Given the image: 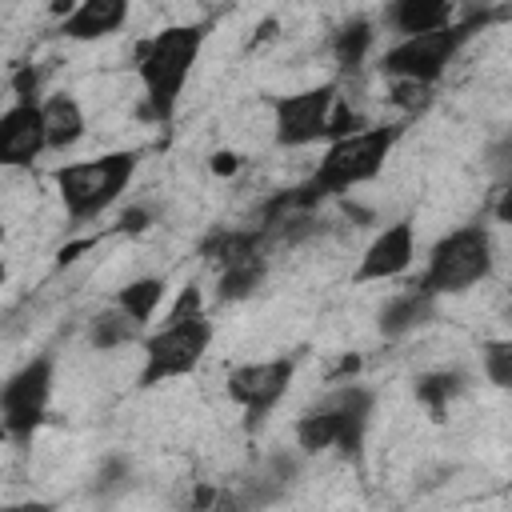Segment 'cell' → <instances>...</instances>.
<instances>
[{
	"label": "cell",
	"instance_id": "1",
	"mask_svg": "<svg viewBox=\"0 0 512 512\" xmlns=\"http://www.w3.org/2000/svg\"><path fill=\"white\" fill-rule=\"evenodd\" d=\"M400 132H404V124H368L360 132H348L340 140H328V148L320 152L312 176L300 188H292L296 208L300 212H312L328 196H344L352 188L372 184L384 172V164H388Z\"/></svg>",
	"mask_w": 512,
	"mask_h": 512
},
{
	"label": "cell",
	"instance_id": "2",
	"mask_svg": "<svg viewBox=\"0 0 512 512\" xmlns=\"http://www.w3.org/2000/svg\"><path fill=\"white\" fill-rule=\"evenodd\" d=\"M204 36H208L204 24H168L136 48V76L144 88V108L156 124H168L176 116L184 84L204 52Z\"/></svg>",
	"mask_w": 512,
	"mask_h": 512
},
{
	"label": "cell",
	"instance_id": "3",
	"mask_svg": "<svg viewBox=\"0 0 512 512\" xmlns=\"http://www.w3.org/2000/svg\"><path fill=\"white\" fill-rule=\"evenodd\" d=\"M372 408H376V392L364 384L348 380L328 388L292 428L300 456H320V452H340L344 460L360 456L372 424Z\"/></svg>",
	"mask_w": 512,
	"mask_h": 512
},
{
	"label": "cell",
	"instance_id": "4",
	"mask_svg": "<svg viewBox=\"0 0 512 512\" xmlns=\"http://www.w3.org/2000/svg\"><path fill=\"white\" fill-rule=\"evenodd\" d=\"M136 168H140V152H132V148H116V152H104L92 160L60 164L52 172V184H56V196H60L68 220L84 224V220L104 216L124 196Z\"/></svg>",
	"mask_w": 512,
	"mask_h": 512
},
{
	"label": "cell",
	"instance_id": "5",
	"mask_svg": "<svg viewBox=\"0 0 512 512\" xmlns=\"http://www.w3.org/2000/svg\"><path fill=\"white\" fill-rule=\"evenodd\" d=\"M492 264H496V248H492V232L488 224H460L452 232H444L432 252H428V264L416 280L420 292L428 296H460L476 284H484L492 276Z\"/></svg>",
	"mask_w": 512,
	"mask_h": 512
},
{
	"label": "cell",
	"instance_id": "6",
	"mask_svg": "<svg viewBox=\"0 0 512 512\" xmlns=\"http://www.w3.org/2000/svg\"><path fill=\"white\" fill-rule=\"evenodd\" d=\"M484 20H488L484 12H472V16H456L440 32L400 36L396 44L384 48L380 72L388 80H408V84H420V88H436V80L452 68V60L460 56V48L484 28Z\"/></svg>",
	"mask_w": 512,
	"mask_h": 512
},
{
	"label": "cell",
	"instance_id": "7",
	"mask_svg": "<svg viewBox=\"0 0 512 512\" xmlns=\"http://www.w3.org/2000/svg\"><path fill=\"white\" fill-rule=\"evenodd\" d=\"M212 344V320L204 312L196 316H168L160 332L144 336V364H140V388H156L164 380L196 372Z\"/></svg>",
	"mask_w": 512,
	"mask_h": 512
},
{
	"label": "cell",
	"instance_id": "8",
	"mask_svg": "<svg viewBox=\"0 0 512 512\" xmlns=\"http://www.w3.org/2000/svg\"><path fill=\"white\" fill-rule=\"evenodd\" d=\"M52 388H56V356L52 352H40V356L24 360L0 384V424H4L8 440L28 444L36 436V428L48 416Z\"/></svg>",
	"mask_w": 512,
	"mask_h": 512
},
{
	"label": "cell",
	"instance_id": "9",
	"mask_svg": "<svg viewBox=\"0 0 512 512\" xmlns=\"http://www.w3.org/2000/svg\"><path fill=\"white\" fill-rule=\"evenodd\" d=\"M340 84H316L272 100V140L280 148H308L328 140L336 116Z\"/></svg>",
	"mask_w": 512,
	"mask_h": 512
},
{
	"label": "cell",
	"instance_id": "10",
	"mask_svg": "<svg viewBox=\"0 0 512 512\" xmlns=\"http://www.w3.org/2000/svg\"><path fill=\"white\" fill-rule=\"evenodd\" d=\"M296 380V356H272V360H248L228 368L224 376V392L228 400L244 412V424L256 428L268 420V412L288 396Z\"/></svg>",
	"mask_w": 512,
	"mask_h": 512
},
{
	"label": "cell",
	"instance_id": "11",
	"mask_svg": "<svg viewBox=\"0 0 512 512\" xmlns=\"http://www.w3.org/2000/svg\"><path fill=\"white\" fill-rule=\"evenodd\" d=\"M416 260V224L412 220H392L384 224L372 244L360 252V264H356V284H384V280H396L412 268Z\"/></svg>",
	"mask_w": 512,
	"mask_h": 512
},
{
	"label": "cell",
	"instance_id": "12",
	"mask_svg": "<svg viewBox=\"0 0 512 512\" xmlns=\"http://www.w3.org/2000/svg\"><path fill=\"white\" fill-rule=\"evenodd\" d=\"M44 124L40 100H12L0 112V172L4 168H32L44 156Z\"/></svg>",
	"mask_w": 512,
	"mask_h": 512
},
{
	"label": "cell",
	"instance_id": "13",
	"mask_svg": "<svg viewBox=\"0 0 512 512\" xmlns=\"http://www.w3.org/2000/svg\"><path fill=\"white\" fill-rule=\"evenodd\" d=\"M296 472H300V456H288V452L268 456V460L232 492L236 512H260V508L276 504V500L288 492V484L296 480Z\"/></svg>",
	"mask_w": 512,
	"mask_h": 512
},
{
	"label": "cell",
	"instance_id": "14",
	"mask_svg": "<svg viewBox=\"0 0 512 512\" xmlns=\"http://www.w3.org/2000/svg\"><path fill=\"white\" fill-rule=\"evenodd\" d=\"M436 308H440V300L428 296V292H420L412 284V288H404V292H396V296L384 300V308L376 316V328H380L384 340H404V336L420 332L424 324H432L436 320Z\"/></svg>",
	"mask_w": 512,
	"mask_h": 512
},
{
	"label": "cell",
	"instance_id": "15",
	"mask_svg": "<svg viewBox=\"0 0 512 512\" xmlns=\"http://www.w3.org/2000/svg\"><path fill=\"white\" fill-rule=\"evenodd\" d=\"M124 20H128V4L124 0H84L72 12H64V20H60L56 32L64 40L88 44V40H104V36L120 32Z\"/></svg>",
	"mask_w": 512,
	"mask_h": 512
},
{
	"label": "cell",
	"instance_id": "16",
	"mask_svg": "<svg viewBox=\"0 0 512 512\" xmlns=\"http://www.w3.org/2000/svg\"><path fill=\"white\" fill-rule=\"evenodd\" d=\"M40 124H44V148L48 152H68L88 132V116H84L80 100L68 92H52L40 100Z\"/></svg>",
	"mask_w": 512,
	"mask_h": 512
},
{
	"label": "cell",
	"instance_id": "17",
	"mask_svg": "<svg viewBox=\"0 0 512 512\" xmlns=\"http://www.w3.org/2000/svg\"><path fill=\"white\" fill-rule=\"evenodd\" d=\"M452 20H456L452 0H396V4L384 8V24H392V32H400V36L440 32Z\"/></svg>",
	"mask_w": 512,
	"mask_h": 512
},
{
	"label": "cell",
	"instance_id": "18",
	"mask_svg": "<svg viewBox=\"0 0 512 512\" xmlns=\"http://www.w3.org/2000/svg\"><path fill=\"white\" fill-rule=\"evenodd\" d=\"M264 276H268V252H252L244 260H232V264L216 268V296H220V304H240V300L256 296Z\"/></svg>",
	"mask_w": 512,
	"mask_h": 512
},
{
	"label": "cell",
	"instance_id": "19",
	"mask_svg": "<svg viewBox=\"0 0 512 512\" xmlns=\"http://www.w3.org/2000/svg\"><path fill=\"white\" fill-rule=\"evenodd\" d=\"M372 44H376L372 20L352 16L348 24H340V28L332 32V60H336V68H340L344 76H356V72L364 68V60H368Z\"/></svg>",
	"mask_w": 512,
	"mask_h": 512
},
{
	"label": "cell",
	"instance_id": "20",
	"mask_svg": "<svg viewBox=\"0 0 512 512\" xmlns=\"http://www.w3.org/2000/svg\"><path fill=\"white\" fill-rule=\"evenodd\" d=\"M164 292H168V280L164 276H136L128 280L124 288H116V308L136 324V328H148V320L156 316V308L164 304Z\"/></svg>",
	"mask_w": 512,
	"mask_h": 512
},
{
	"label": "cell",
	"instance_id": "21",
	"mask_svg": "<svg viewBox=\"0 0 512 512\" xmlns=\"http://www.w3.org/2000/svg\"><path fill=\"white\" fill-rule=\"evenodd\" d=\"M464 388H468V376H464L460 368L424 372V376H416V384H412L416 400L428 408V416H432V420H444V416H448V404H452Z\"/></svg>",
	"mask_w": 512,
	"mask_h": 512
},
{
	"label": "cell",
	"instance_id": "22",
	"mask_svg": "<svg viewBox=\"0 0 512 512\" xmlns=\"http://www.w3.org/2000/svg\"><path fill=\"white\" fill-rule=\"evenodd\" d=\"M140 332H144V328H136L116 304L104 308V312H96V316L88 320V344H92L96 352H116V348L140 340Z\"/></svg>",
	"mask_w": 512,
	"mask_h": 512
},
{
	"label": "cell",
	"instance_id": "23",
	"mask_svg": "<svg viewBox=\"0 0 512 512\" xmlns=\"http://www.w3.org/2000/svg\"><path fill=\"white\" fill-rule=\"evenodd\" d=\"M480 364H484L488 384L512 388V340H488L480 348Z\"/></svg>",
	"mask_w": 512,
	"mask_h": 512
},
{
	"label": "cell",
	"instance_id": "24",
	"mask_svg": "<svg viewBox=\"0 0 512 512\" xmlns=\"http://www.w3.org/2000/svg\"><path fill=\"white\" fill-rule=\"evenodd\" d=\"M128 484H132V464L120 460V456H112V460H104V468H100L92 492H96V496H116V492H124Z\"/></svg>",
	"mask_w": 512,
	"mask_h": 512
},
{
	"label": "cell",
	"instance_id": "25",
	"mask_svg": "<svg viewBox=\"0 0 512 512\" xmlns=\"http://www.w3.org/2000/svg\"><path fill=\"white\" fill-rule=\"evenodd\" d=\"M388 84H392V100L408 112H420L432 100V88H420V84H408V80H388Z\"/></svg>",
	"mask_w": 512,
	"mask_h": 512
},
{
	"label": "cell",
	"instance_id": "26",
	"mask_svg": "<svg viewBox=\"0 0 512 512\" xmlns=\"http://www.w3.org/2000/svg\"><path fill=\"white\" fill-rule=\"evenodd\" d=\"M144 228H148V212L144 208H128L120 216V232H144Z\"/></svg>",
	"mask_w": 512,
	"mask_h": 512
},
{
	"label": "cell",
	"instance_id": "27",
	"mask_svg": "<svg viewBox=\"0 0 512 512\" xmlns=\"http://www.w3.org/2000/svg\"><path fill=\"white\" fill-rule=\"evenodd\" d=\"M0 512H56L52 500H16V504H4Z\"/></svg>",
	"mask_w": 512,
	"mask_h": 512
},
{
	"label": "cell",
	"instance_id": "28",
	"mask_svg": "<svg viewBox=\"0 0 512 512\" xmlns=\"http://www.w3.org/2000/svg\"><path fill=\"white\" fill-rule=\"evenodd\" d=\"M236 168H240V164H236L232 152H216V156H212V172H216V176H232Z\"/></svg>",
	"mask_w": 512,
	"mask_h": 512
},
{
	"label": "cell",
	"instance_id": "29",
	"mask_svg": "<svg viewBox=\"0 0 512 512\" xmlns=\"http://www.w3.org/2000/svg\"><path fill=\"white\" fill-rule=\"evenodd\" d=\"M0 440H8V432H4V424H0Z\"/></svg>",
	"mask_w": 512,
	"mask_h": 512
},
{
	"label": "cell",
	"instance_id": "30",
	"mask_svg": "<svg viewBox=\"0 0 512 512\" xmlns=\"http://www.w3.org/2000/svg\"><path fill=\"white\" fill-rule=\"evenodd\" d=\"M4 276H8V272H4V264H0V284H4Z\"/></svg>",
	"mask_w": 512,
	"mask_h": 512
},
{
	"label": "cell",
	"instance_id": "31",
	"mask_svg": "<svg viewBox=\"0 0 512 512\" xmlns=\"http://www.w3.org/2000/svg\"><path fill=\"white\" fill-rule=\"evenodd\" d=\"M0 248H4V224H0Z\"/></svg>",
	"mask_w": 512,
	"mask_h": 512
}]
</instances>
